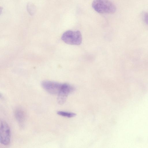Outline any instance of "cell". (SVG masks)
<instances>
[{"instance_id": "cell-1", "label": "cell", "mask_w": 148, "mask_h": 148, "mask_svg": "<svg viewBox=\"0 0 148 148\" xmlns=\"http://www.w3.org/2000/svg\"><path fill=\"white\" fill-rule=\"evenodd\" d=\"M92 6L95 11L101 14H113L116 10L115 6L109 0H94Z\"/></svg>"}, {"instance_id": "cell-7", "label": "cell", "mask_w": 148, "mask_h": 148, "mask_svg": "<svg viewBox=\"0 0 148 148\" xmlns=\"http://www.w3.org/2000/svg\"><path fill=\"white\" fill-rule=\"evenodd\" d=\"M27 11L31 15H34L36 11L35 6L31 3H29L27 5Z\"/></svg>"}, {"instance_id": "cell-3", "label": "cell", "mask_w": 148, "mask_h": 148, "mask_svg": "<svg viewBox=\"0 0 148 148\" xmlns=\"http://www.w3.org/2000/svg\"><path fill=\"white\" fill-rule=\"evenodd\" d=\"M62 83L48 80L43 81L41 86L47 92L52 95L58 94L62 85Z\"/></svg>"}, {"instance_id": "cell-5", "label": "cell", "mask_w": 148, "mask_h": 148, "mask_svg": "<svg viewBox=\"0 0 148 148\" xmlns=\"http://www.w3.org/2000/svg\"><path fill=\"white\" fill-rule=\"evenodd\" d=\"M75 90V88L71 85L67 83H63L61 89L58 94V103L60 105L63 104L69 95L73 92Z\"/></svg>"}, {"instance_id": "cell-6", "label": "cell", "mask_w": 148, "mask_h": 148, "mask_svg": "<svg viewBox=\"0 0 148 148\" xmlns=\"http://www.w3.org/2000/svg\"><path fill=\"white\" fill-rule=\"evenodd\" d=\"M15 118L19 124L22 125L25 119V114L21 109L18 108L16 110L14 113Z\"/></svg>"}, {"instance_id": "cell-9", "label": "cell", "mask_w": 148, "mask_h": 148, "mask_svg": "<svg viewBox=\"0 0 148 148\" xmlns=\"http://www.w3.org/2000/svg\"><path fill=\"white\" fill-rule=\"evenodd\" d=\"M143 20L148 25V13L145 12L144 15L143 16Z\"/></svg>"}, {"instance_id": "cell-4", "label": "cell", "mask_w": 148, "mask_h": 148, "mask_svg": "<svg viewBox=\"0 0 148 148\" xmlns=\"http://www.w3.org/2000/svg\"><path fill=\"white\" fill-rule=\"evenodd\" d=\"M10 139V132L8 124L5 121H1L0 127V140L4 145L9 144Z\"/></svg>"}, {"instance_id": "cell-2", "label": "cell", "mask_w": 148, "mask_h": 148, "mask_svg": "<svg viewBox=\"0 0 148 148\" xmlns=\"http://www.w3.org/2000/svg\"><path fill=\"white\" fill-rule=\"evenodd\" d=\"M61 39L66 43L74 45H80L82 40V34L79 31H67L63 34Z\"/></svg>"}, {"instance_id": "cell-8", "label": "cell", "mask_w": 148, "mask_h": 148, "mask_svg": "<svg viewBox=\"0 0 148 148\" xmlns=\"http://www.w3.org/2000/svg\"><path fill=\"white\" fill-rule=\"evenodd\" d=\"M59 115L69 118L73 117L76 115V114L73 112H66L63 111H59L57 112Z\"/></svg>"}]
</instances>
